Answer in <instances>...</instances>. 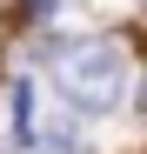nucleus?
Returning a JSON list of instances; mask_svg holds the SVG:
<instances>
[{
  "mask_svg": "<svg viewBox=\"0 0 147 154\" xmlns=\"http://www.w3.org/2000/svg\"><path fill=\"white\" fill-rule=\"evenodd\" d=\"M7 7H14V0H0V14H7Z\"/></svg>",
  "mask_w": 147,
  "mask_h": 154,
  "instance_id": "f03ea898",
  "label": "nucleus"
},
{
  "mask_svg": "<svg viewBox=\"0 0 147 154\" xmlns=\"http://www.w3.org/2000/svg\"><path fill=\"white\" fill-rule=\"evenodd\" d=\"M60 94L74 100V107H87V114L120 107V94H127V54H120L114 40L74 47V54L60 60Z\"/></svg>",
  "mask_w": 147,
  "mask_h": 154,
  "instance_id": "f257e3e1",
  "label": "nucleus"
}]
</instances>
